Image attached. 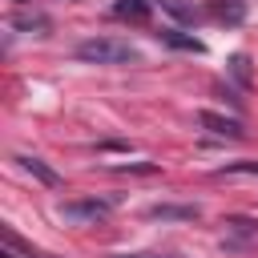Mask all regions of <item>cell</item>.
Listing matches in <instances>:
<instances>
[{"label":"cell","mask_w":258,"mask_h":258,"mask_svg":"<svg viewBox=\"0 0 258 258\" xmlns=\"http://www.w3.org/2000/svg\"><path fill=\"white\" fill-rule=\"evenodd\" d=\"M145 218L149 222H198L202 210L198 206H185V202H157V206L145 210Z\"/></svg>","instance_id":"3"},{"label":"cell","mask_w":258,"mask_h":258,"mask_svg":"<svg viewBox=\"0 0 258 258\" xmlns=\"http://www.w3.org/2000/svg\"><path fill=\"white\" fill-rule=\"evenodd\" d=\"M153 12V0H117L113 4V16L117 20H129V24H145Z\"/></svg>","instance_id":"5"},{"label":"cell","mask_w":258,"mask_h":258,"mask_svg":"<svg viewBox=\"0 0 258 258\" xmlns=\"http://www.w3.org/2000/svg\"><path fill=\"white\" fill-rule=\"evenodd\" d=\"M77 56L89 60V64H129V60H141V52L129 40H117V36H89V40L77 44Z\"/></svg>","instance_id":"1"},{"label":"cell","mask_w":258,"mask_h":258,"mask_svg":"<svg viewBox=\"0 0 258 258\" xmlns=\"http://www.w3.org/2000/svg\"><path fill=\"white\" fill-rule=\"evenodd\" d=\"M0 258H16V254H12V250H4V254H0Z\"/></svg>","instance_id":"14"},{"label":"cell","mask_w":258,"mask_h":258,"mask_svg":"<svg viewBox=\"0 0 258 258\" xmlns=\"http://www.w3.org/2000/svg\"><path fill=\"white\" fill-rule=\"evenodd\" d=\"M16 161H20V169H24V173H32L36 181H44V185H60V173H56L52 165H44L40 157H28V153H20Z\"/></svg>","instance_id":"7"},{"label":"cell","mask_w":258,"mask_h":258,"mask_svg":"<svg viewBox=\"0 0 258 258\" xmlns=\"http://www.w3.org/2000/svg\"><path fill=\"white\" fill-rule=\"evenodd\" d=\"M12 28H32V32H40V36H44L48 16H40V12H16V16H12Z\"/></svg>","instance_id":"11"},{"label":"cell","mask_w":258,"mask_h":258,"mask_svg":"<svg viewBox=\"0 0 258 258\" xmlns=\"http://www.w3.org/2000/svg\"><path fill=\"white\" fill-rule=\"evenodd\" d=\"M222 173H258V161H230Z\"/></svg>","instance_id":"12"},{"label":"cell","mask_w":258,"mask_h":258,"mask_svg":"<svg viewBox=\"0 0 258 258\" xmlns=\"http://www.w3.org/2000/svg\"><path fill=\"white\" fill-rule=\"evenodd\" d=\"M226 69H230V77H234L242 89H250V81H254V69H250V56H246V52H234Z\"/></svg>","instance_id":"9"},{"label":"cell","mask_w":258,"mask_h":258,"mask_svg":"<svg viewBox=\"0 0 258 258\" xmlns=\"http://www.w3.org/2000/svg\"><path fill=\"white\" fill-rule=\"evenodd\" d=\"M113 214V198H77V202H60V218L69 222H101Z\"/></svg>","instance_id":"2"},{"label":"cell","mask_w":258,"mask_h":258,"mask_svg":"<svg viewBox=\"0 0 258 258\" xmlns=\"http://www.w3.org/2000/svg\"><path fill=\"white\" fill-rule=\"evenodd\" d=\"M173 20H181V24H194L198 20V8H194V0H157Z\"/></svg>","instance_id":"10"},{"label":"cell","mask_w":258,"mask_h":258,"mask_svg":"<svg viewBox=\"0 0 258 258\" xmlns=\"http://www.w3.org/2000/svg\"><path fill=\"white\" fill-rule=\"evenodd\" d=\"M198 121H202V129H210L214 137H230V141H238L246 129H242V121L238 117H222V113H198Z\"/></svg>","instance_id":"4"},{"label":"cell","mask_w":258,"mask_h":258,"mask_svg":"<svg viewBox=\"0 0 258 258\" xmlns=\"http://www.w3.org/2000/svg\"><path fill=\"white\" fill-rule=\"evenodd\" d=\"M113 258H169V254H113Z\"/></svg>","instance_id":"13"},{"label":"cell","mask_w":258,"mask_h":258,"mask_svg":"<svg viewBox=\"0 0 258 258\" xmlns=\"http://www.w3.org/2000/svg\"><path fill=\"white\" fill-rule=\"evenodd\" d=\"M157 40H161V44H169V48H181V52H206V44H202L198 36L177 32V28H161V32H157Z\"/></svg>","instance_id":"6"},{"label":"cell","mask_w":258,"mask_h":258,"mask_svg":"<svg viewBox=\"0 0 258 258\" xmlns=\"http://www.w3.org/2000/svg\"><path fill=\"white\" fill-rule=\"evenodd\" d=\"M210 16L222 20V24H238L246 16V4L242 0H210Z\"/></svg>","instance_id":"8"}]
</instances>
